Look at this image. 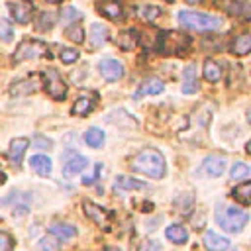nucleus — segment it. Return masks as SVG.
<instances>
[{
    "instance_id": "nucleus-1",
    "label": "nucleus",
    "mask_w": 251,
    "mask_h": 251,
    "mask_svg": "<svg viewBox=\"0 0 251 251\" xmlns=\"http://www.w3.org/2000/svg\"><path fill=\"white\" fill-rule=\"evenodd\" d=\"M131 169L135 173H141L145 176H151V178H163L165 176V159L163 155L153 149V147H145L141 149L133 161H131Z\"/></svg>"
},
{
    "instance_id": "nucleus-2",
    "label": "nucleus",
    "mask_w": 251,
    "mask_h": 251,
    "mask_svg": "<svg viewBox=\"0 0 251 251\" xmlns=\"http://www.w3.org/2000/svg\"><path fill=\"white\" fill-rule=\"evenodd\" d=\"M224 20L220 16H212V14H200V12H188L182 10L178 12V25L190 31H214L218 27H222Z\"/></svg>"
},
{
    "instance_id": "nucleus-3",
    "label": "nucleus",
    "mask_w": 251,
    "mask_h": 251,
    "mask_svg": "<svg viewBox=\"0 0 251 251\" xmlns=\"http://www.w3.org/2000/svg\"><path fill=\"white\" fill-rule=\"evenodd\" d=\"M247 212L241 208H235L231 204H218L216 206V222L222 229L229 233H237L247 226Z\"/></svg>"
},
{
    "instance_id": "nucleus-4",
    "label": "nucleus",
    "mask_w": 251,
    "mask_h": 251,
    "mask_svg": "<svg viewBox=\"0 0 251 251\" xmlns=\"http://www.w3.org/2000/svg\"><path fill=\"white\" fill-rule=\"evenodd\" d=\"M190 45V37L182 31H161L157 37V47L163 55H182Z\"/></svg>"
},
{
    "instance_id": "nucleus-5",
    "label": "nucleus",
    "mask_w": 251,
    "mask_h": 251,
    "mask_svg": "<svg viewBox=\"0 0 251 251\" xmlns=\"http://www.w3.org/2000/svg\"><path fill=\"white\" fill-rule=\"evenodd\" d=\"M45 55H49V49H47V45L43 41H39V39H24L16 47L12 59H14V63H22V61L39 59V57H45Z\"/></svg>"
},
{
    "instance_id": "nucleus-6",
    "label": "nucleus",
    "mask_w": 251,
    "mask_h": 251,
    "mask_svg": "<svg viewBox=\"0 0 251 251\" xmlns=\"http://www.w3.org/2000/svg\"><path fill=\"white\" fill-rule=\"evenodd\" d=\"M43 80H45V90L51 98L55 100H63L67 96V82L63 80V76L59 75L57 69H47L43 73Z\"/></svg>"
},
{
    "instance_id": "nucleus-7",
    "label": "nucleus",
    "mask_w": 251,
    "mask_h": 251,
    "mask_svg": "<svg viewBox=\"0 0 251 251\" xmlns=\"http://www.w3.org/2000/svg\"><path fill=\"white\" fill-rule=\"evenodd\" d=\"M82 210H84V214H86L90 220H94L100 227L108 229V224H110V218H112V214H110L108 210H104V208L98 206V204H92L90 200H84V202H82Z\"/></svg>"
},
{
    "instance_id": "nucleus-8",
    "label": "nucleus",
    "mask_w": 251,
    "mask_h": 251,
    "mask_svg": "<svg viewBox=\"0 0 251 251\" xmlns=\"http://www.w3.org/2000/svg\"><path fill=\"white\" fill-rule=\"evenodd\" d=\"M98 71L110 82H114V80L124 76V65L120 61H116V59H102L100 65H98Z\"/></svg>"
},
{
    "instance_id": "nucleus-9",
    "label": "nucleus",
    "mask_w": 251,
    "mask_h": 251,
    "mask_svg": "<svg viewBox=\"0 0 251 251\" xmlns=\"http://www.w3.org/2000/svg\"><path fill=\"white\" fill-rule=\"evenodd\" d=\"M8 10L12 12V18L18 24H27L31 20L33 6L29 2H25V0H16V2H8Z\"/></svg>"
},
{
    "instance_id": "nucleus-10",
    "label": "nucleus",
    "mask_w": 251,
    "mask_h": 251,
    "mask_svg": "<svg viewBox=\"0 0 251 251\" xmlns=\"http://www.w3.org/2000/svg\"><path fill=\"white\" fill-rule=\"evenodd\" d=\"M98 10H100V14H104L110 20H116V22L124 18V8H122V4L118 0H100L98 2Z\"/></svg>"
},
{
    "instance_id": "nucleus-11",
    "label": "nucleus",
    "mask_w": 251,
    "mask_h": 251,
    "mask_svg": "<svg viewBox=\"0 0 251 251\" xmlns=\"http://www.w3.org/2000/svg\"><path fill=\"white\" fill-rule=\"evenodd\" d=\"M27 145H29V139H25V137H16V139H12L10 149H8V157H10V161H12L16 167L22 163V157H24Z\"/></svg>"
},
{
    "instance_id": "nucleus-12",
    "label": "nucleus",
    "mask_w": 251,
    "mask_h": 251,
    "mask_svg": "<svg viewBox=\"0 0 251 251\" xmlns=\"http://www.w3.org/2000/svg\"><path fill=\"white\" fill-rule=\"evenodd\" d=\"M94 92H84L82 96H78V100L73 106V114L76 116H86L90 110H94L96 106V96H92Z\"/></svg>"
},
{
    "instance_id": "nucleus-13",
    "label": "nucleus",
    "mask_w": 251,
    "mask_h": 251,
    "mask_svg": "<svg viewBox=\"0 0 251 251\" xmlns=\"http://www.w3.org/2000/svg\"><path fill=\"white\" fill-rule=\"evenodd\" d=\"M224 169H226V159L224 157L212 155V157H206L204 163H202V171L208 176H220L224 173Z\"/></svg>"
},
{
    "instance_id": "nucleus-14",
    "label": "nucleus",
    "mask_w": 251,
    "mask_h": 251,
    "mask_svg": "<svg viewBox=\"0 0 251 251\" xmlns=\"http://www.w3.org/2000/svg\"><path fill=\"white\" fill-rule=\"evenodd\" d=\"M108 37H110V31L104 24H92L90 25V45H92V49L102 47L108 41Z\"/></svg>"
},
{
    "instance_id": "nucleus-15",
    "label": "nucleus",
    "mask_w": 251,
    "mask_h": 251,
    "mask_svg": "<svg viewBox=\"0 0 251 251\" xmlns=\"http://www.w3.org/2000/svg\"><path fill=\"white\" fill-rule=\"evenodd\" d=\"M182 92L184 94H194L198 92V78H196V69L194 65H186L182 73Z\"/></svg>"
},
{
    "instance_id": "nucleus-16",
    "label": "nucleus",
    "mask_w": 251,
    "mask_h": 251,
    "mask_svg": "<svg viewBox=\"0 0 251 251\" xmlns=\"http://www.w3.org/2000/svg\"><path fill=\"white\" fill-rule=\"evenodd\" d=\"M37 88H39V84H37L35 78H22V80H18L10 86V94L12 96H25V94L35 92Z\"/></svg>"
},
{
    "instance_id": "nucleus-17",
    "label": "nucleus",
    "mask_w": 251,
    "mask_h": 251,
    "mask_svg": "<svg viewBox=\"0 0 251 251\" xmlns=\"http://www.w3.org/2000/svg\"><path fill=\"white\" fill-rule=\"evenodd\" d=\"M163 88H165L163 80H159V78H147L145 82H141V84H139V88H137V92H135V98L161 94V92H163Z\"/></svg>"
},
{
    "instance_id": "nucleus-18",
    "label": "nucleus",
    "mask_w": 251,
    "mask_h": 251,
    "mask_svg": "<svg viewBox=\"0 0 251 251\" xmlns=\"http://www.w3.org/2000/svg\"><path fill=\"white\" fill-rule=\"evenodd\" d=\"M204 247L208 251H226L229 247V241L226 237H220L214 231H206L204 233Z\"/></svg>"
},
{
    "instance_id": "nucleus-19",
    "label": "nucleus",
    "mask_w": 251,
    "mask_h": 251,
    "mask_svg": "<svg viewBox=\"0 0 251 251\" xmlns=\"http://www.w3.org/2000/svg\"><path fill=\"white\" fill-rule=\"evenodd\" d=\"M86 165H88V159H86V157H82V155H75L71 161L65 163V167H63V175H65L67 178H73V176H75L76 173H80Z\"/></svg>"
},
{
    "instance_id": "nucleus-20",
    "label": "nucleus",
    "mask_w": 251,
    "mask_h": 251,
    "mask_svg": "<svg viewBox=\"0 0 251 251\" xmlns=\"http://www.w3.org/2000/svg\"><path fill=\"white\" fill-rule=\"evenodd\" d=\"M251 51V35L249 33H241L231 41V53L237 57H243Z\"/></svg>"
},
{
    "instance_id": "nucleus-21",
    "label": "nucleus",
    "mask_w": 251,
    "mask_h": 251,
    "mask_svg": "<svg viewBox=\"0 0 251 251\" xmlns=\"http://www.w3.org/2000/svg\"><path fill=\"white\" fill-rule=\"evenodd\" d=\"M49 231H51V235L57 237L59 241H69V239H73V237L76 235V227H73V226H69V224H53V226L49 227Z\"/></svg>"
},
{
    "instance_id": "nucleus-22",
    "label": "nucleus",
    "mask_w": 251,
    "mask_h": 251,
    "mask_svg": "<svg viewBox=\"0 0 251 251\" xmlns=\"http://www.w3.org/2000/svg\"><path fill=\"white\" fill-rule=\"evenodd\" d=\"M29 167H31L37 175L47 176V175L51 173V159H49L47 155H33V157L29 159Z\"/></svg>"
},
{
    "instance_id": "nucleus-23",
    "label": "nucleus",
    "mask_w": 251,
    "mask_h": 251,
    "mask_svg": "<svg viewBox=\"0 0 251 251\" xmlns=\"http://www.w3.org/2000/svg\"><path fill=\"white\" fill-rule=\"evenodd\" d=\"M116 188L118 190H145L149 186L143 180H135V178H129V176H118L116 178Z\"/></svg>"
},
{
    "instance_id": "nucleus-24",
    "label": "nucleus",
    "mask_w": 251,
    "mask_h": 251,
    "mask_svg": "<svg viewBox=\"0 0 251 251\" xmlns=\"http://www.w3.org/2000/svg\"><path fill=\"white\" fill-rule=\"evenodd\" d=\"M84 141H86L88 147L100 149V147L104 145V131H102L100 127H90V129H86V133H84Z\"/></svg>"
},
{
    "instance_id": "nucleus-25",
    "label": "nucleus",
    "mask_w": 251,
    "mask_h": 251,
    "mask_svg": "<svg viewBox=\"0 0 251 251\" xmlns=\"http://www.w3.org/2000/svg\"><path fill=\"white\" fill-rule=\"evenodd\" d=\"M165 235L173 241V243H176V245H180V243H186V239H188V233H186V229L182 227V226H178V224H173V226H169L167 229H165Z\"/></svg>"
},
{
    "instance_id": "nucleus-26",
    "label": "nucleus",
    "mask_w": 251,
    "mask_h": 251,
    "mask_svg": "<svg viewBox=\"0 0 251 251\" xmlns=\"http://www.w3.org/2000/svg\"><path fill=\"white\" fill-rule=\"evenodd\" d=\"M204 78L210 80V82H216V80L222 78V67L214 59L204 61Z\"/></svg>"
},
{
    "instance_id": "nucleus-27",
    "label": "nucleus",
    "mask_w": 251,
    "mask_h": 251,
    "mask_svg": "<svg viewBox=\"0 0 251 251\" xmlns=\"http://www.w3.org/2000/svg\"><path fill=\"white\" fill-rule=\"evenodd\" d=\"M231 194H233V198L241 206H249V202H251V184L249 182H243L241 186H235Z\"/></svg>"
},
{
    "instance_id": "nucleus-28",
    "label": "nucleus",
    "mask_w": 251,
    "mask_h": 251,
    "mask_svg": "<svg viewBox=\"0 0 251 251\" xmlns=\"http://www.w3.org/2000/svg\"><path fill=\"white\" fill-rule=\"evenodd\" d=\"M135 14L141 18V20H145V22H153V20H157L161 14H163V10L161 8H157V6H139L137 10H135Z\"/></svg>"
},
{
    "instance_id": "nucleus-29",
    "label": "nucleus",
    "mask_w": 251,
    "mask_h": 251,
    "mask_svg": "<svg viewBox=\"0 0 251 251\" xmlns=\"http://www.w3.org/2000/svg\"><path fill=\"white\" fill-rule=\"evenodd\" d=\"M55 22H57L55 14H51V12H43V14L37 16V20H35V27H37L39 31H47V29H51V27L55 25Z\"/></svg>"
},
{
    "instance_id": "nucleus-30",
    "label": "nucleus",
    "mask_w": 251,
    "mask_h": 251,
    "mask_svg": "<svg viewBox=\"0 0 251 251\" xmlns=\"http://www.w3.org/2000/svg\"><path fill=\"white\" fill-rule=\"evenodd\" d=\"M137 33H135V29H127V31H122V35L118 37V43H120V47L126 51V49H133L135 47V43H137Z\"/></svg>"
},
{
    "instance_id": "nucleus-31",
    "label": "nucleus",
    "mask_w": 251,
    "mask_h": 251,
    "mask_svg": "<svg viewBox=\"0 0 251 251\" xmlns=\"http://www.w3.org/2000/svg\"><path fill=\"white\" fill-rule=\"evenodd\" d=\"M65 35H67V37H69L73 43H82V41H84V31H82V27L78 25V22L69 24V25H67Z\"/></svg>"
},
{
    "instance_id": "nucleus-32",
    "label": "nucleus",
    "mask_w": 251,
    "mask_h": 251,
    "mask_svg": "<svg viewBox=\"0 0 251 251\" xmlns=\"http://www.w3.org/2000/svg\"><path fill=\"white\" fill-rule=\"evenodd\" d=\"M192 206V192H182L180 196L175 198V208L178 212H188Z\"/></svg>"
},
{
    "instance_id": "nucleus-33",
    "label": "nucleus",
    "mask_w": 251,
    "mask_h": 251,
    "mask_svg": "<svg viewBox=\"0 0 251 251\" xmlns=\"http://www.w3.org/2000/svg\"><path fill=\"white\" fill-rule=\"evenodd\" d=\"M249 173H251V169H249V165H245V163H235V165L231 167V178H233V180H245V178L249 176Z\"/></svg>"
},
{
    "instance_id": "nucleus-34",
    "label": "nucleus",
    "mask_w": 251,
    "mask_h": 251,
    "mask_svg": "<svg viewBox=\"0 0 251 251\" xmlns=\"http://www.w3.org/2000/svg\"><path fill=\"white\" fill-rule=\"evenodd\" d=\"M229 14H235V16H243V18H249V4L247 2H241V0H233L229 4Z\"/></svg>"
},
{
    "instance_id": "nucleus-35",
    "label": "nucleus",
    "mask_w": 251,
    "mask_h": 251,
    "mask_svg": "<svg viewBox=\"0 0 251 251\" xmlns=\"http://www.w3.org/2000/svg\"><path fill=\"white\" fill-rule=\"evenodd\" d=\"M61 18H63V22L65 24H75V22H80L82 20V14L76 10V8H73V6H67V8H63V12H61Z\"/></svg>"
},
{
    "instance_id": "nucleus-36",
    "label": "nucleus",
    "mask_w": 251,
    "mask_h": 251,
    "mask_svg": "<svg viewBox=\"0 0 251 251\" xmlns=\"http://www.w3.org/2000/svg\"><path fill=\"white\" fill-rule=\"evenodd\" d=\"M0 39L6 41V43L14 39V27L8 20H0Z\"/></svg>"
},
{
    "instance_id": "nucleus-37",
    "label": "nucleus",
    "mask_w": 251,
    "mask_h": 251,
    "mask_svg": "<svg viewBox=\"0 0 251 251\" xmlns=\"http://www.w3.org/2000/svg\"><path fill=\"white\" fill-rule=\"evenodd\" d=\"M59 57H61L63 63H69V65H71V63H75V61L78 59V51L73 49V47H65V49H61Z\"/></svg>"
},
{
    "instance_id": "nucleus-38",
    "label": "nucleus",
    "mask_w": 251,
    "mask_h": 251,
    "mask_svg": "<svg viewBox=\"0 0 251 251\" xmlns=\"http://www.w3.org/2000/svg\"><path fill=\"white\" fill-rule=\"evenodd\" d=\"M57 245H59V239L53 237V235H47V237H43V239L39 241V247H41L43 251H55Z\"/></svg>"
},
{
    "instance_id": "nucleus-39",
    "label": "nucleus",
    "mask_w": 251,
    "mask_h": 251,
    "mask_svg": "<svg viewBox=\"0 0 251 251\" xmlns=\"http://www.w3.org/2000/svg\"><path fill=\"white\" fill-rule=\"evenodd\" d=\"M14 249V239L10 233L0 231V251H12Z\"/></svg>"
},
{
    "instance_id": "nucleus-40",
    "label": "nucleus",
    "mask_w": 251,
    "mask_h": 251,
    "mask_svg": "<svg viewBox=\"0 0 251 251\" xmlns=\"http://www.w3.org/2000/svg\"><path fill=\"white\" fill-rule=\"evenodd\" d=\"M33 147H37V149H51L53 147V141L47 139V137H43V135H37L33 139Z\"/></svg>"
},
{
    "instance_id": "nucleus-41",
    "label": "nucleus",
    "mask_w": 251,
    "mask_h": 251,
    "mask_svg": "<svg viewBox=\"0 0 251 251\" xmlns=\"http://www.w3.org/2000/svg\"><path fill=\"white\" fill-rule=\"evenodd\" d=\"M100 169H102V165H100V163H96V167H94L92 175L82 176V182H84V184H92V182H96V180H98V176H100Z\"/></svg>"
},
{
    "instance_id": "nucleus-42",
    "label": "nucleus",
    "mask_w": 251,
    "mask_h": 251,
    "mask_svg": "<svg viewBox=\"0 0 251 251\" xmlns=\"http://www.w3.org/2000/svg\"><path fill=\"white\" fill-rule=\"evenodd\" d=\"M141 251H161V245H159V241L149 239V241H145V243L141 245Z\"/></svg>"
},
{
    "instance_id": "nucleus-43",
    "label": "nucleus",
    "mask_w": 251,
    "mask_h": 251,
    "mask_svg": "<svg viewBox=\"0 0 251 251\" xmlns=\"http://www.w3.org/2000/svg\"><path fill=\"white\" fill-rule=\"evenodd\" d=\"M4 180H6V175H4V173H2V171H0V184H2V182H4Z\"/></svg>"
},
{
    "instance_id": "nucleus-44",
    "label": "nucleus",
    "mask_w": 251,
    "mask_h": 251,
    "mask_svg": "<svg viewBox=\"0 0 251 251\" xmlns=\"http://www.w3.org/2000/svg\"><path fill=\"white\" fill-rule=\"evenodd\" d=\"M186 4H198V2H202V0H184Z\"/></svg>"
},
{
    "instance_id": "nucleus-45",
    "label": "nucleus",
    "mask_w": 251,
    "mask_h": 251,
    "mask_svg": "<svg viewBox=\"0 0 251 251\" xmlns=\"http://www.w3.org/2000/svg\"><path fill=\"white\" fill-rule=\"evenodd\" d=\"M106 251H122V249H118V247H106Z\"/></svg>"
},
{
    "instance_id": "nucleus-46",
    "label": "nucleus",
    "mask_w": 251,
    "mask_h": 251,
    "mask_svg": "<svg viewBox=\"0 0 251 251\" xmlns=\"http://www.w3.org/2000/svg\"><path fill=\"white\" fill-rule=\"evenodd\" d=\"M47 2H51V4H59L61 0H47Z\"/></svg>"
},
{
    "instance_id": "nucleus-47",
    "label": "nucleus",
    "mask_w": 251,
    "mask_h": 251,
    "mask_svg": "<svg viewBox=\"0 0 251 251\" xmlns=\"http://www.w3.org/2000/svg\"><path fill=\"white\" fill-rule=\"evenodd\" d=\"M165 2H175V0H165Z\"/></svg>"
}]
</instances>
